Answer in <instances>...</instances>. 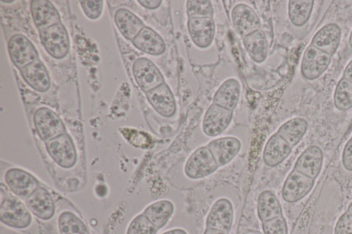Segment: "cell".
I'll list each match as a JSON object with an SVG mask.
<instances>
[{
    "instance_id": "obj_1",
    "label": "cell",
    "mask_w": 352,
    "mask_h": 234,
    "mask_svg": "<svg viewBox=\"0 0 352 234\" xmlns=\"http://www.w3.org/2000/svg\"><path fill=\"white\" fill-rule=\"evenodd\" d=\"M0 220L8 227L26 230L33 223L34 215L22 199L1 185Z\"/></svg>"
},
{
    "instance_id": "obj_2",
    "label": "cell",
    "mask_w": 352,
    "mask_h": 234,
    "mask_svg": "<svg viewBox=\"0 0 352 234\" xmlns=\"http://www.w3.org/2000/svg\"><path fill=\"white\" fill-rule=\"evenodd\" d=\"M43 184L36 176L27 169L1 161V185L23 200L25 201Z\"/></svg>"
},
{
    "instance_id": "obj_3",
    "label": "cell",
    "mask_w": 352,
    "mask_h": 234,
    "mask_svg": "<svg viewBox=\"0 0 352 234\" xmlns=\"http://www.w3.org/2000/svg\"><path fill=\"white\" fill-rule=\"evenodd\" d=\"M46 151L55 165L69 172L76 166L78 154L71 136L65 132L45 143Z\"/></svg>"
},
{
    "instance_id": "obj_4",
    "label": "cell",
    "mask_w": 352,
    "mask_h": 234,
    "mask_svg": "<svg viewBox=\"0 0 352 234\" xmlns=\"http://www.w3.org/2000/svg\"><path fill=\"white\" fill-rule=\"evenodd\" d=\"M55 193L45 184L36 189L25 200L32 215L43 221L52 219L57 211Z\"/></svg>"
},
{
    "instance_id": "obj_5",
    "label": "cell",
    "mask_w": 352,
    "mask_h": 234,
    "mask_svg": "<svg viewBox=\"0 0 352 234\" xmlns=\"http://www.w3.org/2000/svg\"><path fill=\"white\" fill-rule=\"evenodd\" d=\"M33 122L36 134L45 143L67 132L60 117L47 107L36 110Z\"/></svg>"
},
{
    "instance_id": "obj_6",
    "label": "cell",
    "mask_w": 352,
    "mask_h": 234,
    "mask_svg": "<svg viewBox=\"0 0 352 234\" xmlns=\"http://www.w3.org/2000/svg\"><path fill=\"white\" fill-rule=\"evenodd\" d=\"M40 38L47 53L56 59L63 58L69 50V36L61 23L41 30Z\"/></svg>"
},
{
    "instance_id": "obj_7",
    "label": "cell",
    "mask_w": 352,
    "mask_h": 234,
    "mask_svg": "<svg viewBox=\"0 0 352 234\" xmlns=\"http://www.w3.org/2000/svg\"><path fill=\"white\" fill-rule=\"evenodd\" d=\"M218 167L213 156L206 145L197 148L191 154L186 162L184 172L188 178L199 179L212 174Z\"/></svg>"
},
{
    "instance_id": "obj_8",
    "label": "cell",
    "mask_w": 352,
    "mask_h": 234,
    "mask_svg": "<svg viewBox=\"0 0 352 234\" xmlns=\"http://www.w3.org/2000/svg\"><path fill=\"white\" fill-rule=\"evenodd\" d=\"M314 183V179L293 169L283 183L282 198L289 203L298 202L311 191Z\"/></svg>"
},
{
    "instance_id": "obj_9",
    "label": "cell",
    "mask_w": 352,
    "mask_h": 234,
    "mask_svg": "<svg viewBox=\"0 0 352 234\" xmlns=\"http://www.w3.org/2000/svg\"><path fill=\"white\" fill-rule=\"evenodd\" d=\"M331 60V56L309 45L301 61L302 75L309 80L317 79L327 70Z\"/></svg>"
},
{
    "instance_id": "obj_10",
    "label": "cell",
    "mask_w": 352,
    "mask_h": 234,
    "mask_svg": "<svg viewBox=\"0 0 352 234\" xmlns=\"http://www.w3.org/2000/svg\"><path fill=\"white\" fill-rule=\"evenodd\" d=\"M133 73L138 86L144 93L165 83L160 69L146 58L135 60L133 65Z\"/></svg>"
},
{
    "instance_id": "obj_11",
    "label": "cell",
    "mask_w": 352,
    "mask_h": 234,
    "mask_svg": "<svg viewBox=\"0 0 352 234\" xmlns=\"http://www.w3.org/2000/svg\"><path fill=\"white\" fill-rule=\"evenodd\" d=\"M233 110L212 103L207 109L202 122V129L208 137L221 134L230 125Z\"/></svg>"
},
{
    "instance_id": "obj_12",
    "label": "cell",
    "mask_w": 352,
    "mask_h": 234,
    "mask_svg": "<svg viewBox=\"0 0 352 234\" xmlns=\"http://www.w3.org/2000/svg\"><path fill=\"white\" fill-rule=\"evenodd\" d=\"M8 47L13 63L20 69L38 60L34 45L22 34L14 35L9 40Z\"/></svg>"
},
{
    "instance_id": "obj_13",
    "label": "cell",
    "mask_w": 352,
    "mask_h": 234,
    "mask_svg": "<svg viewBox=\"0 0 352 234\" xmlns=\"http://www.w3.org/2000/svg\"><path fill=\"white\" fill-rule=\"evenodd\" d=\"M234 222V209L227 198L216 200L211 207L206 220V227L229 232Z\"/></svg>"
},
{
    "instance_id": "obj_14",
    "label": "cell",
    "mask_w": 352,
    "mask_h": 234,
    "mask_svg": "<svg viewBox=\"0 0 352 234\" xmlns=\"http://www.w3.org/2000/svg\"><path fill=\"white\" fill-rule=\"evenodd\" d=\"M149 104L161 116L173 117L177 109L174 95L166 84L163 83L146 93Z\"/></svg>"
},
{
    "instance_id": "obj_15",
    "label": "cell",
    "mask_w": 352,
    "mask_h": 234,
    "mask_svg": "<svg viewBox=\"0 0 352 234\" xmlns=\"http://www.w3.org/2000/svg\"><path fill=\"white\" fill-rule=\"evenodd\" d=\"M323 159L322 149L316 145H310L298 157L294 169L315 180L321 172Z\"/></svg>"
},
{
    "instance_id": "obj_16",
    "label": "cell",
    "mask_w": 352,
    "mask_h": 234,
    "mask_svg": "<svg viewBox=\"0 0 352 234\" xmlns=\"http://www.w3.org/2000/svg\"><path fill=\"white\" fill-rule=\"evenodd\" d=\"M213 156L218 167L230 163L239 152L241 141L234 137H224L210 141L206 145Z\"/></svg>"
},
{
    "instance_id": "obj_17",
    "label": "cell",
    "mask_w": 352,
    "mask_h": 234,
    "mask_svg": "<svg viewBox=\"0 0 352 234\" xmlns=\"http://www.w3.org/2000/svg\"><path fill=\"white\" fill-rule=\"evenodd\" d=\"M187 27L190 38L196 46L206 48L211 45L215 33V24L212 18L189 19Z\"/></svg>"
},
{
    "instance_id": "obj_18",
    "label": "cell",
    "mask_w": 352,
    "mask_h": 234,
    "mask_svg": "<svg viewBox=\"0 0 352 234\" xmlns=\"http://www.w3.org/2000/svg\"><path fill=\"white\" fill-rule=\"evenodd\" d=\"M231 19L236 31L243 37L259 30L261 25L256 13L245 3L237 4L233 8Z\"/></svg>"
},
{
    "instance_id": "obj_19",
    "label": "cell",
    "mask_w": 352,
    "mask_h": 234,
    "mask_svg": "<svg viewBox=\"0 0 352 234\" xmlns=\"http://www.w3.org/2000/svg\"><path fill=\"white\" fill-rule=\"evenodd\" d=\"M292 147L277 132L267 141L263 150V159L269 167H276L282 163L290 154Z\"/></svg>"
},
{
    "instance_id": "obj_20",
    "label": "cell",
    "mask_w": 352,
    "mask_h": 234,
    "mask_svg": "<svg viewBox=\"0 0 352 234\" xmlns=\"http://www.w3.org/2000/svg\"><path fill=\"white\" fill-rule=\"evenodd\" d=\"M340 38V27L336 23H329L316 33L310 45L332 56L338 47Z\"/></svg>"
},
{
    "instance_id": "obj_21",
    "label": "cell",
    "mask_w": 352,
    "mask_h": 234,
    "mask_svg": "<svg viewBox=\"0 0 352 234\" xmlns=\"http://www.w3.org/2000/svg\"><path fill=\"white\" fill-rule=\"evenodd\" d=\"M31 12L34 22L41 30L50 26L60 23L58 12L47 0H34L31 1Z\"/></svg>"
},
{
    "instance_id": "obj_22",
    "label": "cell",
    "mask_w": 352,
    "mask_h": 234,
    "mask_svg": "<svg viewBox=\"0 0 352 234\" xmlns=\"http://www.w3.org/2000/svg\"><path fill=\"white\" fill-rule=\"evenodd\" d=\"M132 42L138 49L150 55H160L166 49L162 38L155 30L147 26L138 34Z\"/></svg>"
},
{
    "instance_id": "obj_23",
    "label": "cell",
    "mask_w": 352,
    "mask_h": 234,
    "mask_svg": "<svg viewBox=\"0 0 352 234\" xmlns=\"http://www.w3.org/2000/svg\"><path fill=\"white\" fill-rule=\"evenodd\" d=\"M25 82L39 92L47 91L50 86V78L46 67L39 60H36L21 69Z\"/></svg>"
},
{
    "instance_id": "obj_24",
    "label": "cell",
    "mask_w": 352,
    "mask_h": 234,
    "mask_svg": "<svg viewBox=\"0 0 352 234\" xmlns=\"http://www.w3.org/2000/svg\"><path fill=\"white\" fill-rule=\"evenodd\" d=\"M241 86L239 81L230 78L223 82L214 93L213 103L233 110L239 102Z\"/></svg>"
},
{
    "instance_id": "obj_25",
    "label": "cell",
    "mask_w": 352,
    "mask_h": 234,
    "mask_svg": "<svg viewBox=\"0 0 352 234\" xmlns=\"http://www.w3.org/2000/svg\"><path fill=\"white\" fill-rule=\"evenodd\" d=\"M57 226L59 234H89L85 221L71 209H65L59 212Z\"/></svg>"
},
{
    "instance_id": "obj_26",
    "label": "cell",
    "mask_w": 352,
    "mask_h": 234,
    "mask_svg": "<svg viewBox=\"0 0 352 234\" xmlns=\"http://www.w3.org/2000/svg\"><path fill=\"white\" fill-rule=\"evenodd\" d=\"M115 22L124 38L131 41L145 27L139 17L125 8H121L116 11Z\"/></svg>"
},
{
    "instance_id": "obj_27",
    "label": "cell",
    "mask_w": 352,
    "mask_h": 234,
    "mask_svg": "<svg viewBox=\"0 0 352 234\" xmlns=\"http://www.w3.org/2000/svg\"><path fill=\"white\" fill-rule=\"evenodd\" d=\"M174 213V205L168 200H161L148 205L142 213L158 229L163 228Z\"/></svg>"
},
{
    "instance_id": "obj_28",
    "label": "cell",
    "mask_w": 352,
    "mask_h": 234,
    "mask_svg": "<svg viewBox=\"0 0 352 234\" xmlns=\"http://www.w3.org/2000/svg\"><path fill=\"white\" fill-rule=\"evenodd\" d=\"M257 215L261 222L283 215L280 202L273 191L265 190L259 194Z\"/></svg>"
},
{
    "instance_id": "obj_29",
    "label": "cell",
    "mask_w": 352,
    "mask_h": 234,
    "mask_svg": "<svg viewBox=\"0 0 352 234\" xmlns=\"http://www.w3.org/2000/svg\"><path fill=\"white\" fill-rule=\"evenodd\" d=\"M307 129L308 123L305 119L294 117L283 124L276 132L293 148L302 139Z\"/></svg>"
},
{
    "instance_id": "obj_30",
    "label": "cell",
    "mask_w": 352,
    "mask_h": 234,
    "mask_svg": "<svg viewBox=\"0 0 352 234\" xmlns=\"http://www.w3.org/2000/svg\"><path fill=\"white\" fill-rule=\"evenodd\" d=\"M243 45L251 58L256 62H263L267 54V43L264 32L257 30L243 37Z\"/></svg>"
},
{
    "instance_id": "obj_31",
    "label": "cell",
    "mask_w": 352,
    "mask_h": 234,
    "mask_svg": "<svg viewBox=\"0 0 352 234\" xmlns=\"http://www.w3.org/2000/svg\"><path fill=\"white\" fill-rule=\"evenodd\" d=\"M314 3L312 0L289 1L288 15L292 23L297 27L304 25L311 16Z\"/></svg>"
},
{
    "instance_id": "obj_32",
    "label": "cell",
    "mask_w": 352,
    "mask_h": 234,
    "mask_svg": "<svg viewBox=\"0 0 352 234\" xmlns=\"http://www.w3.org/2000/svg\"><path fill=\"white\" fill-rule=\"evenodd\" d=\"M335 107L342 111L352 108V82L342 78L338 82L334 95Z\"/></svg>"
},
{
    "instance_id": "obj_33",
    "label": "cell",
    "mask_w": 352,
    "mask_h": 234,
    "mask_svg": "<svg viewBox=\"0 0 352 234\" xmlns=\"http://www.w3.org/2000/svg\"><path fill=\"white\" fill-rule=\"evenodd\" d=\"M158 230L142 213L131 221L126 234H157Z\"/></svg>"
},
{
    "instance_id": "obj_34",
    "label": "cell",
    "mask_w": 352,
    "mask_h": 234,
    "mask_svg": "<svg viewBox=\"0 0 352 234\" xmlns=\"http://www.w3.org/2000/svg\"><path fill=\"white\" fill-rule=\"evenodd\" d=\"M186 12L188 19L192 18L211 17L213 7L210 1H188Z\"/></svg>"
},
{
    "instance_id": "obj_35",
    "label": "cell",
    "mask_w": 352,
    "mask_h": 234,
    "mask_svg": "<svg viewBox=\"0 0 352 234\" xmlns=\"http://www.w3.org/2000/svg\"><path fill=\"white\" fill-rule=\"evenodd\" d=\"M261 223L264 234H288L287 224L283 215Z\"/></svg>"
},
{
    "instance_id": "obj_36",
    "label": "cell",
    "mask_w": 352,
    "mask_h": 234,
    "mask_svg": "<svg viewBox=\"0 0 352 234\" xmlns=\"http://www.w3.org/2000/svg\"><path fill=\"white\" fill-rule=\"evenodd\" d=\"M80 5L85 15L90 19H96L101 15L102 1H80Z\"/></svg>"
},
{
    "instance_id": "obj_37",
    "label": "cell",
    "mask_w": 352,
    "mask_h": 234,
    "mask_svg": "<svg viewBox=\"0 0 352 234\" xmlns=\"http://www.w3.org/2000/svg\"><path fill=\"white\" fill-rule=\"evenodd\" d=\"M127 130L129 133L123 134L132 144L141 148H147L150 145L151 139L148 134L134 130L127 129Z\"/></svg>"
},
{
    "instance_id": "obj_38",
    "label": "cell",
    "mask_w": 352,
    "mask_h": 234,
    "mask_svg": "<svg viewBox=\"0 0 352 234\" xmlns=\"http://www.w3.org/2000/svg\"><path fill=\"white\" fill-rule=\"evenodd\" d=\"M333 234H352V216L346 211L338 218Z\"/></svg>"
},
{
    "instance_id": "obj_39",
    "label": "cell",
    "mask_w": 352,
    "mask_h": 234,
    "mask_svg": "<svg viewBox=\"0 0 352 234\" xmlns=\"http://www.w3.org/2000/svg\"><path fill=\"white\" fill-rule=\"evenodd\" d=\"M342 163L346 170L352 172V137L346 142L344 147L342 154Z\"/></svg>"
},
{
    "instance_id": "obj_40",
    "label": "cell",
    "mask_w": 352,
    "mask_h": 234,
    "mask_svg": "<svg viewBox=\"0 0 352 234\" xmlns=\"http://www.w3.org/2000/svg\"><path fill=\"white\" fill-rule=\"evenodd\" d=\"M138 2L144 8L147 9L154 10L157 8L162 3L160 0H139Z\"/></svg>"
},
{
    "instance_id": "obj_41",
    "label": "cell",
    "mask_w": 352,
    "mask_h": 234,
    "mask_svg": "<svg viewBox=\"0 0 352 234\" xmlns=\"http://www.w3.org/2000/svg\"><path fill=\"white\" fill-rule=\"evenodd\" d=\"M342 78L352 82V60L349 62V64L345 67Z\"/></svg>"
},
{
    "instance_id": "obj_42",
    "label": "cell",
    "mask_w": 352,
    "mask_h": 234,
    "mask_svg": "<svg viewBox=\"0 0 352 234\" xmlns=\"http://www.w3.org/2000/svg\"><path fill=\"white\" fill-rule=\"evenodd\" d=\"M203 234H229V232L206 227Z\"/></svg>"
},
{
    "instance_id": "obj_43",
    "label": "cell",
    "mask_w": 352,
    "mask_h": 234,
    "mask_svg": "<svg viewBox=\"0 0 352 234\" xmlns=\"http://www.w3.org/2000/svg\"><path fill=\"white\" fill-rule=\"evenodd\" d=\"M162 234H188V233L183 229L176 228L165 231Z\"/></svg>"
},
{
    "instance_id": "obj_44",
    "label": "cell",
    "mask_w": 352,
    "mask_h": 234,
    "mask_svg": "<svg viewBox=\"0 0 352 234\" xmlns=\"http://www.w3.org/2000/svg\"><path fill=\"white\" fill-rule=\"evenodd\" d=\"M346 212L352 216V201L349 203Z\"/></svg>"
},
{
    "instance_id": "obj_45",
    "label": "cell",
    "mask_w": 352,
    "mask_h": 234,
    "mask_svg": "<svg viewBox=\"0 0 352 234\" xmlns=\"http://www.w3.org/2000/svg\"><path fill=\"white\" fill-rule=\"evenodd\" d=\"M349 42V45H350L351 47L352 48V31L350 34Z\"/></svg>"
},
{
    "instance_id": "obj_46",
    "label": "cell",
    "mask_w": 352,
    "mask_h": 234,
    "mask_svg": "<svg viewBox=\"0 0 352 234\" xmlns=\"http://www.w3.org/2000/svg\"><path fill=\"white\" fill-rule=\"evenodd\" d=\"M3 2L6 3H12L13 1H2Z\"/></svg>"
},
{
    "instance_id": "obj_47",
    "label": "cell",
    "mask_w": 352,
    "mask_h": 234,
    "mask_svg": "<svg viewBox=\"0 0 352 234\" xmlns=\"http://www.w3.org/2000/svg\"><path fill=\"white\" fill-rule=\"evenodd\" d=\"M90 234V233H89Z\"/></svg>"
}]
</instances>
